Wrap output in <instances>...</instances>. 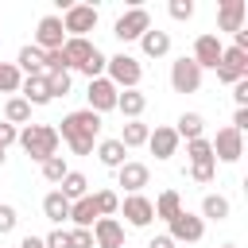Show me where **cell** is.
I'll list each match as a JSON object with an SVG mask.
<instances>
[{"label":"cell","instance_id":"60d3db41","mask_svg":"<svg viewBox=\"0 0 248 248\" xmlns=\"http://www.w3.org/2000/svg\"><path fill=\"white\" fill-rule=\"evenodd\" d=\"M70 232V248H93V232L89 229H66Z\"/></svg>","mask_w":248,"mask_h":248},{"label":"cell","instance_id":"ffe728a7","mask_svg":"<svg viewBox=\"0 0 248 248\" xmlns=\"http://www.w3.org/2000/svg\"><path fill=\"white\" fill-rule=\"evenodd\" d=\"M97 217H101V213H97L93 194H85V198L70 202V221H74V229H93V221H97Z\"/></svg>","mask_w":248,"mask_h":248},{"label":"cell","instance_id":"e575fe53","mask_svg":"<svg viewBox=\"0 0 248 248\" xmlns=\"http://www.w3.org/2000/svg\"><path fill=\"white\" fill-rule=\"evenodd\" d=\"M93 202H97V213H101V217H112V213L120 209L116 190H97V194H93Z\"/></svg>","mask_w":248,"mask_h":248},{"label":"cell","instance_id":"5b68a950","mask_svg":"<svg viewBox=\"0 0 248 248\" xmlns=\"http://www.w3.org/2000/svg\"><path fill=\"white\" fill-rule=\"evenodd\" d=\"M167 225H170V232H167V236H170L174 244H198V240L205 236V221H202L198 213H190V209H182V213H178V217H170Z\"/></svg>","mask_w":248,"mask_h":248},{"label":"cell","instance_id":"7dc6e473","mask_svg":"<svg viewBox=\"0 0 248 248\" xmlns=\"http://www.w3.org/2000/svg\"><path fill=\"white\" fill-rule=\"evenodd\" d=\"M19 248H46V244H43V236H35V232H27V236L19 240Z\"/></svg>","mask_w":248,"mask_h":248},{"label":"cell","instance_id":"ba28073f","mask_svg":"<svg viewBox=\"0 0 248 248\" xmlns=\"http://www.w3.org/2000/svg\"><path fill=\"white\" fill-rule=\"evenodd\" d=\"M209 147H213V159H221V163H240V155H244V136H240L236 128H217V136L209 140Z\"/></svg>","mask_w":248,"mask_h":248},{"label":"cell","instance_id":"4dcf8cb0","mask_svg":"<svg viewBox=\"0 0 248 248\" xmlns=\"http://www.w3.org/2000/svg\"><path fill=\"white\" fill-rule=\"evenodd\" d=\"M186 159H190V167H205V163H217V159H213V147H209V140H205V136L186 143Z\"/></svg>","mask_w":248,"mask_h":248},{"label":"cell","instance_id":"6da1fadb","mask_svg":"<svg viewBox=\"0 0 248 248\" xmlns=\"http://www.w3.org/2000/svg\"><path fill=\"white\" fill-rule=\"evenodd\" d=\"M97 136H101V116H97V112L78 108V112H66V116H62L58 140H66L74 155H89L93 143H97Z\"/></svg>","mask_w":248,"mask_h":248},{"label":"cell","instance_id":"836d02e7","mask_svg":"<svg viewBox=\"0 0 248 248\" xmlns=\"http://www.w3.org/2000/svg\"><path fill=\"white\" fill-rule=\"evenodd\" d=\"M23 74L16 70V62H0V93H19Z\"/></svg>","mask_w":248,"mask_h":248},{"label":"cell","instance_id":"9c48e42d","mask_svg":"<svg viewBox=\"0 0 248 248\" xmlns=\"http://www.w3.org/2000/svg\"><path fill=\"white\" fill-rule=\"evenodd\" d=\"M240 78H248V54L236 50V46H225L221 50V62H217V81L236 85Z\"/></svg>","mask_w":248,"mask_h":248},{"label":"cell","instance_id":"681fc988","mask_svg":"<svg viewBox=\"0 0 248 248\" xmlns=\"http://www.w3.org/2000/svg\"><path fill=\"white\" fill-rule=\"evenodd\" d=\"M225 248H236V244H225Z\"/></svg>","mask_w":248,"mask_h":248},{"label":"cell","instance_id":"f546056e","mask_svg":"<svg viewBox=\"0 0 248 248\" xmlns=\"http://www.w3.org/2000/svg\"><path fill=\"white\" fill-rule=\"evenodd\" d=\"M147 136H151V128H147L143 120H128V124H124V132H120L116 140H120L124 147H143V143H147Z\"/></svg>","mask_w":248,"mask_h":248},{"label":"cell","instance_id":"d6a6232c","mask_svg":"<svg viewBox=\"0 0 248 248\" xmlns=\"http://www.w3.org/2000/svg\"><path fill=\"white\" fill-rule=\"evenodd\" d=\"M39 167H43V178H46V182H54V186L70 174V167H66V159H62V155H50V159H46V163H39Z\"/></svg>","mask_w":248,"mask_h":248},{"label":"cell","instance_id":"e0dca14e","mask_svg":"<svg viewBox=\"0 0 248 248\" xmlns=\"http://www.w3.org/2000/svg\"><path fill=\"white\" fill-rule=\"evenodd\" d=\"M140 50H143L147 58H163V54H170V31L147 27V31L140 35Z\"/></svg>","mask_w":248,"mask_h":248},{"label":"cell","instance_id":"f35d334b","mask_svg":"<svg viewBox=\"0 0 248 248\" xmlns=\"http://www.w3.org/2000/svg\"><path fill=\"white\" fill-rule=\"evenodd\" d=\"M16 221H19V213H16V205H8V202H0V236H4V232H12V229H16Z\"/></svg>","mask_w":248,"mask_h":248},{"label":"cell","instance_id":"52a82bcc","mask_svg":"<svg viewBox=\"0 0 248 248\" xmlns=\"http://www.w3.org/2000/svg\"><path fill=\"white\" fill-rule=\"evenodd\" d=\"M170 89L174 93H198L202 89V70H198V62L194 58H174L170 62Z\"/></svg>","mask_w":248,"mask_h":248},{"label":"cell","instance_id":"30bf717a","mask_svg":"<svg viewBox=\"0 0 248 248\" xmlns=\"http://www.w3.org/2000/svg\"><path fill=\"white\" fill-rule=\"evenodd\" d=\"M66 43V31H62V16H43L35 23V46L46 54V50H62Z\"/></svg>","mask_w":248,"mask_h":248},{"label":"cell","instance_id":"8992f818","mask_svg":"<svg viewBox=\"0 0 248 248\" xmlns=\"http://www.w3.org/2000/svg\"><path fill=\"white\" fill-rule=\"evenodd\" d=\"M147 27H151V12H147V8H128V12L112 23V35H116L120 43H136Z\"/></svg>","mask_w":248,"mask_h":248},{"label":"cell","instance_id":"f1b7e54d","mask_svg":"<svg viewBox=\"0 0 248 248\" xmlns=\"http://www.w3.org/2000/svg\"><path fill=\"white\" fill-rule=\"evenodd\" d=\"M43 213H46V221L62 225V221H70V202H66L58 190H50V194L43 198Z\"/></svg>","mask_w":248,"mask_h":248},{"label":"cell","instance_id":"3957f363","mask_svg":"<svg viewBox=\"0 0 248 248\" xmlns=\"http://www.w3.org/2000/svg\"><path fill=\"white\" fill-rule=\"evenodd\" d=\"M105 78H108L116 89H140V81H143V66H140L136 54H112V58L105 62Z\"/></svg>","mask_w":248,"mask_h":248},{"label":"cell","instance_id":"8d00e7d4","mask_svg":"<svg viewBox=\"0 0 248 248\" xmlns=\"http://www.w3.org/2000/svg\"><path fill=\"white\" fill-rule=\"evenodd\" d=\"M70 85H74V81H70V74H46L50 101H54V97H66V93H70Z\"/></svg>","mask_w":248,"mask_h":248},{"label":"cell","instance_id":"d590c367","mask_svg":"<svg viewBox=\"0 0 248 248\" xmlns=\"http://www.w3.org/2000/svg\"><path fill=\"white\" fill-rule=\"evenodd\" d=\"M105 62H108V54H101V50H93V54H89V62L81 66V74H85L89 81H93V78H105Z\"/></svg>","mask_w":248,"mask_h":248},{"label":"cell","instance_id":"d6986e66","mask_svg":"<svg viewBox=\"0 0 248 248\" xmlns=\"http://www.w3.org/2000/svg\"><path fill=\"white\" fill-rule=\"evenodd\" d=\"M19 97L27 105H50V89H46V74H35V78H23L19 81Z\"/></svg>","mask_w":248,"mask_h":248},{"label":"cell","instance_id":"8fae6325","mask_svg":"<svg viewBox=\"0 0 248 248\" xmlns=\"http://www.w3.org/2000/svg\"><path fill=\"white\" fill-rule=\"evenodd\" d=\"M85 97H89V112H97V116H101V112H112V108H116V97H120V89H116L108 78H93Z\"/></svg>","mask_w":248,"mask_h":248},{"label":"cell","instance_id":"7a4b0ae2","mask_svg":"<svg viewBox=\"0 0 248 248\" xmlns=\"http://www.w3.org/2000/svg\"><path fill=\"white\" fill-rule=\"evenodd\" d=\"M16 143L27 151V159L46 163L50 155H58V128L54 124H23Z\"/></svg>","mask_w":248,"mask_h":248},{"label":"cell","instance_id":"c3c4849f","mask_svg":"<svg viewBox=\"0 0 248 248\" xmlns=\"http://www.w3.org/2000/svg\"><path fill=\"white\" fill-rule=\"evenodd\" d=\"M0 167H4V147H0Z\"/></svg>","mask_w":248,"mask_h":248},{"label":"cell","instance_id":"603a6c76","mask_svg":"<svg viewBox=\"0 0 248 248\" xmlns=\"http://www.w3.org/2000/svg\"><path fill=\"white\" fill-rule=\"evenodd\" d=\"M16 70L23 74V78H35V74H46V66H43V50L39 46H23L19 54H16Z\"/></svg>","mask_w":248,"mask_h":248},{"label":"cell","instance_id":"1f68e13d","mask_svg":"<svg viewBox=\"0 0 248 248\" xmlns=\"http://www.w3.org/2000/svg\"><path fill=\"white\" fill-rule=\"evenodd\" d=\"M4 120L16 124V128L27 124V120H31V105H27L23 97H8V105H4Z\"/></svg>","mask_w":248,"mask_h":248},{"label":"cell","instance_id":"cb8c5ba5","mask_svg":"<svg viewBox=\"0 0 248 248\" xmlns=\"http://www.w3.org/2000/svg\"><path fill=\"white\" fill-rule=\"evenodd\" d=\"M174 136L186 140V143H190V140H202V136H205V116H202V112H182L178 124H174Z\"/></svg>","mask_w":248,"mask_h":248},{"label":"cell","instance_id":"bcb514c9","mask_svg":"<svg viewBox=\"0 0 248 248\" xmlns=\"http://www.w3.org/2000/svg\"><path fill=\"white\" fill-rule=\"evenodd\" d=\"M147 248H178V244H174V240L163 232V236H151V240H147Z\"/></svg>","mask_w":248,"mask_h":248},{"label":"cell","instance_id":"7bdbcfd3","mask_svg":"<svg viewBox=\"0 0 248 248\" xmlns=\"http://www.w3.org/2000/svg\"><path fill=\"white\" fill-rule=\"evenodd\" d=\"M16 140H19V128H16V124H8V120H0V147L8 151Z\"/></svg>","mask_w":248,"mask_h":248},{"label":"cell","instance_id":"f6af8a7d","mask_svg":"<svg viewBox=\"0 0 248 248\" xmlns=\"http://www.w3.org/2000/svg\"><path fill=\"white\" fill-rule=\"evenodd\" d=\"M229 128H236V132L244 136V132H248V108H236V112H232V124H229Z\"/></svg>","mask_w":248,"mask_h":248},{"label":"cell","instance_id":"ab89813d","mask_svg":"<svg viewBox=\"0 0 248 248\" xmlns=\"http://www.w3.org/2000/svg\"><path fill=\"white\" fill-rule=\"evenodd\" d=\"M213 174H217V163H205V167H190V178H194V182H202V186H209V182H213Z\"/></svg>","mask_w":248,"mask_h":248},{"label":"cell","instance_id":"5bb4252c","mask_svg":"<svg viewBox=\"0 0 248 248\" xmlns=\"http://www.w3.org/2000/svg\"><path fill=\"white\" fill-rule=\"evenodd\" d=\"M120 209H124V221H128L132 229H147V225L155 221V209H151V198H143V194H128Z\"/></svg>","mask_w":248,"mask_h":248},{"label":"cell","instance_id":"7402d4cb","mask_svg":"<svg viewBox=\"0 0 248 248\" xmlns=\"http://www.w3.org/2000/svg\"><path fill=\"white\" fill-rule=\"evenodd\" d=\"M124 155H128V147H124L120 140H101V143H97V159H101V167H108V170H120V167L128 163Z\"/></svg>","mask_w":248,"mask_h":248},{"label":"cell","instance_id":"44dd1931","mask_svg":"<svg viewBox=\"0 0 248 248\" xmlns=\"http://www.w3.org/2000/svg\"><path fill=\"white\" fill-rule=\"evenodd\" d=\"M93 50H97V43H89V39H66V43H62V54H66L70 70H81Z\"/></svg>","mask_w":248,"mask_h":248},{"label":"cell","instance_id":"2e32d148","mask_svg":"<svg viewBox=\"0 0 248 248\" xmlns=\"http://www.w3.org/2000/svg\"><path fill=\"white\" fill-rule=\"evenodd\" d=\"M147 182H151V170H147V163H132V159H128V163L116 170V186H124L128 194H140Z\"/></svg>","mask_w":248,"mask_h":248},{"label":"cell","instance_id":"ac0fdd59","mask_svg":"<svg viewBox=\"0 0 248 248\" xmlns=\"http://www.w3.org/2000/svg\"><path fill=\"white\" fill-rule=\"evenodd\" d=\"M147 147H151V155L155 159H170L174 151H178V136H174V128H155L151 136H147Z\"/></svg>","mask_w":248,"mask_h":248},{"label":"cell","instance_id":"74e56055","mask_svg":"<svg viewBox=\"0 0 248 248\" xmlns=\"http://www.w3.org/2000/svg\"><path fill=\"white\" fill-rule=\"evenodd\" d=\"M167 12H170V19L186 23V19H194V0H170V4H167Z\"/></svg>","mask_w":248,"mask_h":248},{"label":"cell","instance_id":"484cf974","mask_svg":"<svg viewBox=\"0 0 248 248\" xmlns=\"http://www.w3.org/2000/svg\"><path fill=\"white\" fill-rule=\"evenodd\" d=\"M229 213H232V205H229L225 194H205L202 198V213H198L202 221H225Z\"/></svg>","mask_w":248,"mask_h":248},{"label":"cell","instance_id":"7c38bea8","mask_svg":"<svg viewBox=\"0 0 248 248\" xmlns=\"http://www.w3.org/2000/svg\"><path fill=\"white\" fill-rule=\"evenodd\" d=\"M89 232H93V248H124V225L116 217H97Z\"/></svg>","mask_w":248,"mask_h":248},{"label":"cell","instance_id":"d4e9b609","mask_svg":"<svg viewBox=\"0 0 248 248\" xmlns=\"http://www.w3.org/2000/svg\"><path fill=\"white\" fill-rule=\"evenodd\" d=\"M116 108H120L128 120H140L143 108H147V93H140V89H124V93L116 97Z\"/></svg>","mask_w":248,"mask_h":248},{"label":"cell","instance_id":"4316f807","mask_svg":"<svg viewBox=\"0 0 248 248\" xmlns=\"http://www.w3.org/2000/svg\"><path fill=\"white\" fill-rule=\"evenodd\" d=\"M58 194H62L66 202H78V198H85V194H89V178H85L81 170H70V174L58 182Z\"/></svg>","mask_w":248,"mask_h":248},{"label":"cell","instance_id":"277c9868","mask_svg":"<svg viewBox=\"0 0 248 248\" xmlns=\"http://www.w3.org/2000/svg\"><path fill=\"white\" fill-rule=\"evenodd\" d=\"M93 27H97V8H93V4H70V8L62 12V31H66V39H85Z\"/></svg>","mask_w":248,"mask_h":248},{"label":"cell","instance_id":"b9f144b4","mask_svg":"<svg viewBox=\"0 0 248 248\" xmlns=\"http://www.w3.org/2000/svg\"><path fill=\"white\" fill-rule=\"evenodd\" d=\"M43 244H46V248H70V232H66V229H54V232L43 236Z\"/></svg>","mask_w":248,"mask_h":248},{"label":"cell","instance_id":"4fadbf2b","mask_svg":"<svg viewBox=\"0 0 248 248\" xmlns=\"http://www.w3.org/2000/svg\"><path fill=\"white\" fill-rule=\"evenodd\" d=\"M221 50H225V46H221V39H217V35H198V39H194V54H190V58H194V62H198V70L205 74V70H217Z\"/></svg>","mask_w":248,"mask_h":248},{"label":"cell","instance_id":"83f0119b","mask_svg":"<svg viewBox=\"0 0 248 248\" xmlns=\"http://www.w3.org/2000/svg\"><path fill=\"white\" fill-rule=\"evenodd\" d=\"M151 209H155V217H159V221L178 217V213H182V198H178V190H163V194L151 202Z\"/></svg>","mask_w":248,"mask_h":248},{"label":"cell","instance_id":"9a60e30c","mask_svg":"<svg viewBox=\"0 0 248 248\" xmlns=\"http://www.w3.org/2000/svg\"><path fill=\"white\" fill-rule=\"evenodd\" d=\"M244 16H248V4L244 0H221L217 4V27L221 31H232L236 35L244 27Z\"/></svg>","mask_w":248,"mask_h":248},{"label":"cell","instance_id":"ee69618b","mask_svg":"<svg viewBox=\"0 0 248 248\" xmlns=\"http://www.w3.org/2000/svg\"><path fill=\"white\" fill-rule=\"evenodd\" d=\"M232 101H236V108H248V78H240L232 85Z\"/></svg>","mask_w":248,"mask_h":248}]
</instances>
